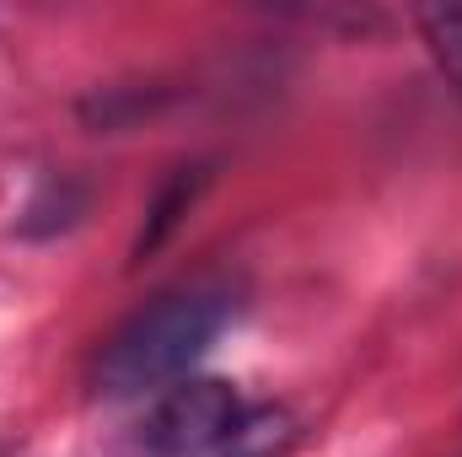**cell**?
<instances>
[{"mask_svg": "<svg viewBox=\"0 0 462 457\" xmlns=\"http://www.w3.org/2000/svg\"><path fill=\"white\" fill-rule=\"evenodd\" d=\"M414 27L436 60V70L447 76V87L462 98V5H425L414 11Z\"/></svg>", "mask_w": 462, "mask_h": 457, "instance_id": "5", "label": "cell"}, {"mask_svg": "<svg viewBox=\"0 0 462 457\" xmlns=\"http://www.w3.org/2000/svg\"><path fill=\"white\" fill-rule=\"evenodd\" d=\"M205 183H210L205 167H172V173H167V183L156 189V200H151V210H145V227L134 237V258H151V253L178 231V221L194 210V200H199Z\"/></svg>", "mask_w": 462, "mask_h": 457, "instance_id": "3", "label": "cell"}, {"mask_svg": "<svg viewBox=\"0 0 462 457\" xmlns=\"http://www.w3.org/2000/svg\"><path fill=\"white\" fill-rule=\"evenodd\" d=\"M296 420L280 404H247L221 377H183L140 420L145 457H280Z\"/></svg>", "mask_w": 462, "mask_h": 457, "instance_id": "2", "label": "cell"}, {"mask_svg": "<svg viewBox=\"0 0 462 457\" xmlns=\"http://www.w3.org/2000/svg\"><path fill=\"white\" fill-rule=\"evenodd\" d=\"M87 205H92V189H87L81 178H49V183L32 194V205H27V216H22V231H27V237L70 231L87 216Z\"/></svg>", "mask_w": 462, "mask_h": 457, "instance_id": "4", "label": "cell"}, {"mask_svg": "<svg viewBox=\"0 0 462 457\" xmlns=\"http://www.w3.org/2000/svg\"><path fill=\"white\" fill-rule=\"evenodd\" d=\"M236 318V296L216 280H194L178 291H162L134 318H124L108 344L92 360V393L97 398H145L167 393L194 371V360L221 340Z\"/></svg>", "mask_w": 462, "mask_h": 457, "instance_id": "1", "label": "cell"}]
</instances>
